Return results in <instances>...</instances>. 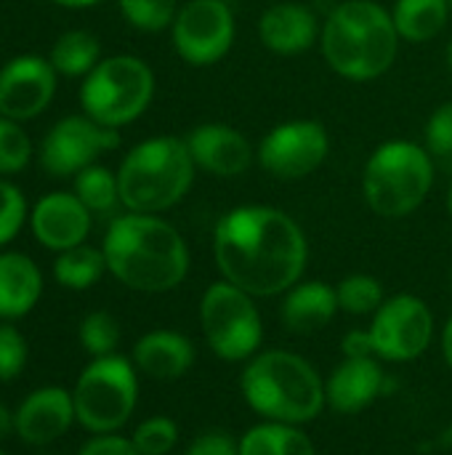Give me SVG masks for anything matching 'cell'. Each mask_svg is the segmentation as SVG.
Here are the masks:
<instances>
[{
    "mask_svg": "<svg viewBox=\"0 0 452 455\" xmlns=\"http://www.w3.org/2000/svg\"><path fill=\"white\" fill-rule=\"evenodd\" d=\"M213 259L221 277L253 299L288 293L301 283L309 243L301 224L272 205L226 211L213 229Z\"/></svg>",
    "mask_w": 452,
    "mask_h": 455,
    "instance_id": "cell-1",
    "label": "cell"
},
{
    "mask_svg": "<svg viewBox=\"0 0 452 455\" xmlns=\"http://www.w3.org/2000/svg\"><path fill=\"white\" fill-rule=\"evenodd\" d=\"M101 251L107 272L139 293H168L189 275V248L181 232L155 213L117 216Z\"/></svg>",
    "mask_w": 452,
    "mask_h": 455,
    "instance_id": "cell-2",
    "label": "cell"
},
{
    "mask_svg": "<svg viewBox=\"0 0 452 455\" xmlns=\"http://www.w3.org/2000/svg\"><path fill=\"white\" fill-rule=\"evenodd\" d=\"M400 51L392 11L376 0H344L322 24V56L328 67L352 83L386 75Z\"/></svg>",
    "mask_w": 452,
    "mask_h": 455,
    "instance_id": "cell-3",
    "label": "cell"
},
{
    "mask_svg": "<svg viewBox=\"0 0 452 455\" xmlns=\"http://www.w3.org/2000/svg\"><path fill=\"white\" fill-rule=\"evenodd\" d=\"M240 392L264 421L304 427L328 405L325 384L314 365L296 352L269 349L248 360L240 376Z\"/></svg>",
    "mask_w": 452,
    "mask_h": 455,
    "instance_id": "cell-4",
    "label": "cell"
},
{
    "mask_svg": "<svg viewBox=\"0 0 452 455\" xmlns=\"http://www.w3.org/2000/svg\"><path fill=\"white\" fill-rule=\"evenodd\" d=\"M194 168L184 139L155 136L136 144L117 171L123 208L157 216L178 205L194 181Z\"/></svg>",
    "mask_w": 452,
    "mask_h": 455,
    "instance_id": "cell-5",
    "label": "cell"
},
{
    "mask_svg": "<svg viewBox=\"0 0 452 455\" xmlns=\"http://www.w3.org/2000/svg\"><path fill=\"white\" fill-rule=\"evenodd\" d=\"M434 184L432 152L416 141L394 139L381 144L365 165L362 195L381 219H405L416 213Z\"/></svg>",
    "mask_w": 452,
    "mask_h": 455,
    "instance_id": "cell-6",
    "label": "cell"
},
{
    "mask_svg": "<svg viewBox=\"0 0 452 455\" xmlns=\"http://www.w3.org/2000/svg\"><path fill=\"white\" fill-rule=\"evenodd\" d=\"M77 424L91 435H117L133 416L139 403V371L133 360L120 355L93 357L75 389Z\"/></svg>",
    "mask_w": 452,
    "mask_h": 455,
    "instance_id": "cell-7",
    "label": "cell"
},
{
    "mask_svg": "<svg viewBox=\"0 0 452 455\" xmlns=\"http://www.w3.org/2000/svg\"><path fill=\"white\" fill-rule=\"evenodd\" d=\"M155 96V75L139 56L101 59L80 88L85 115L107 128H123L141 117Z\"/></svg>",
    "mask_w": 452,
    "mask_h": 455,
    "instance_id": "cell-8",
    "label": "cell"
},
{
    "mask_svg": "<svg viewBox=\"0 0 452 455\" xmlns=\"http://www.w3.org/2000/svg\"><path fill=\"white\" fill-rule=\"evenodd\" d=\"M205 344L224 363H248L264 341V323L256 299L242 288L218 280L205 288L200 301Z\"/></svg>",
    "mask_w": 452,
    "mask_h": 455,
    "instance_id": "cell-9",
    "label": "cell"
},
{
    "mask_svg": "<svg viewBox=\"0 0 452 455\" xmlns=\"http://www.w3.org/2000/svg\"><path fill=\"white\" fill-rule=\"evenodd\" d=\"M368 331L378 360L413 363L429 349L434 339V315L424 299L397 293L381 304Z\"/></svg>",
    "mask_w": 452,
    "mask_h": 455,
    "instance_id": "cell-10",
    "label": "cell"
},
{
    "mask_svg": "<svg viewBox=\"0 0 452 455\" xmlns=\"http://www.w3.org/2000/svg\"><path fill=\"white\" fill-rule=\"evenodd\" d=\"M173 48L192 67L221 61L234 43V13L226 0H189L173 24Z\"/></svg>",
    "mask_w": 452,
    "mask_h": 455,
    "instance_id": "cell-11",
    "label": "cell"
},
{
    "mask_svg": "<svg viewBox=\"0 0 452 455\" xmlns=\"http://www.w3.org/2000/svg\"><path fill=\"white\" fill-rule=\"evenodd\" d=\"M330 152V136L317 120H288L274 125L258 144V163L274 179L296 181L312 176Z\"/></svg>",
    "mask_w": 452,
    "mask_h": 455,
    "instance_id": "cell-12",
    "label": "cell"
},
{
    "mask_svg": "<svg viewBox=\"0 0 452 455\" xmlns=\"http://www.w3.org/2000/svg\"><path fill=\"white\" fill-rule=\"evenodd\" d=\"M117 144V128H107L88 115H69L45 133L40 144V165L51 176H77Z\"/></svg>",
    "mask_w": 452,
    "mask_h": 455,
    "instance_id": "cell-13",
    "label": "cell"
},
{
    "mask_svg": "<svg viewBox=\"0 0 452 455\" xmlns=\"http://www.w3.org/2000/svg\"><path fill=\"white\" fill-rule=\"evenodd\" d=\"M56 93V69L43 56H16L0 69V115L16 123L37 117Z\"/></svg>",
    "mask_w": 452,
    "mask_h": 455,
    "instance_id": "cell-14",
    "label": "cell"
},
{
    "mask_svg": "<svg viewBox=\"0 0 452 455\" xmlns=\"http://www.w3.org/2000/svg\"><path fill=\"white\" fill-rule=\"evenodd\" d=\"M13 416L19 440L32 448H45L56 443L77 421L72 392H67L64 387H40L29 392Z\"/></svg>",
    "mask_w": 452,
    "mask_h": 455,
    "instance_id": "cell-15",
    "label": "cell"
},
{
    "mask_svg": "<svg viewBox=\"0 0 452 455\" xmlns=\"http://www.w3.org/2000/svg\"><path fill=\"white\" fill-rule=\"evenodd\" d=\"M194 165L210 176H242L253 165V144L226 123H202L184 139Z\"/></svg>",
    "mask_w": 452,
    "mask_h": 455,
    "instance_id": "cell-16",
    "label": "cell"
},
{
    "mask_svg": "<svg viewBox=\"0 0 452 455\" xmlns=\"http://www.w3.org/2000/svg\"><path fill=\"white\" fill-rule=\"evenodd\" d=\"M91 211L80 203L75 192H51L35 203L32 235L48 251H69L85 243L91 232Z\"/></svg>",
    "mask_w": 452,
    "mask_h": 455,
    "instance_id": "cell-17",
    "label": "cell"
},
{
    "mask_svg": "<svg viewBox=\"0 0 452 455\" xmlns=\"http://www.w3.org/2000/svg\"><path fill=\"white\" fill-rule=\"evenodd\" d=\"M386 387L378 357H344L325 381L328 408L341 416H357L370 408Z\"/></svg>",
    "mask_w": 452,
    "mask_h": 455,
    "instance_id": "cell-18",
    "label": "cell"
},
{
    "mask_svg": "<svg viewBox=\"0 0 452 455\" xmlns=\"http://www.w3.org/2000/svg\"><path fill=\"white\" fill-rule=\"evenodd\" d=\"M258 37L266 51L277 56H296L317 43L320 21L301 3H274L261 13Z\"/></svg>",
    "mask_w": 452,
    "mask_h": 455,
    "instance_id": "cell-19",
    "label": "cell"
},
{
    "mask_svg": "<svg viewBox=\"0 0 452 455\" xmlns=\"http://www.w3.org/2000/svg\"><path fill=\"white\" fill-rule=\"evenodd\" d=\"M131 360L155 381H176L194 365V344L176 331H149L133 344Z\"/></svg>",
    "mask_w": 452,
    "mask_h": 455,
    "instance_id": "cell-20",
    "label": "cell"
},
{
    "mask_svg": "<svg viewBox=\"0 0 452 455\" xmlns=\"http://www.w3.org/2000/svg\"><path fill=\"white\" fill-rule=\"evenodd\" d=\"M341 312L336 285L320 280L296 283L282 299V325L296 336H312L333 323Z\"/></svg>",
    "mask_w": 452,
    "mask_h": 455,
    "instance_id": "cell-21",
    "label": "cell"
},
{
    "mask_svg": "<svg viewBox=\"0 0 452 455\" xmlns=\"http://www.w3.org/2000/svg\"><path fill=\"white\" fill-rule=\"evenodd\" d=\"M43 293V275L24 253H0V320L27 317Z\"/></svg>",
    "mask_w": 452,
    "mask_h": 455,
    "instance_id": "cell-22",
    "label": "cell"
},
{
    "mask_svg": "<svg viewBox=\"0 0 452 455\" xmlns=\"http://www.w3.org/2000/svg\"><path fill=\"white\" fill-rule=\"evenodd\" d=\"M240 455H317L309 435L296 424L261 421L240 440Z\"/></svg>",
    "mask_w": 452,
    "mask_h": 455,
    "instance_id": "cell-23",
    "label": "cell"
},
{
    "mask_svg": "<svg viewBox=\"0 0 452 455\" xmlns=\"http://www.w3.org/2000/svg\"><path fill=\"white\" fill-rule=\"evenodd\" d=\"M450 0H397L392 8L400 40L426 43L437 37L450 19Z\"/></svg>",
    "mask_w": 452,
    "mask_h": 455,
    "instance_id": "cell-24",
    "label": "cell"
},
{
    "mask_svg": "<svg viewBox=\"0 0 452 455\" xmlns=\"http://www.w3.org/2000/svg\"><path fill=\"white\" fill-rule=\"evenodd\" d=\"M99 56H101V43L96 35L85 29H69L51 48L48 61L53 64L56 72L67 77H80V75H88L101 61Z\"/></svg>",
    "mask_w": 452,
    "mask_h": 455,
    "instance_id": "cell-25",
    "label": "cell"
},
{
    "mask_svg": "<svg viewBox=\"0 0 452 455\" xmlns=\"http://www.w3.org/2000/svg\"><path fill=\"white\" fill-rule=\"evenodd\" d=\"M107 272V259L101 248H91V245H77L69 251H61L53 261V277L59 285L69 288V291H85L91 285H96L101 280V275Z\"/></svg>",
    "mask_w": 452,
    "mask_h": 455,
    "instance_id": "cell-26",
    "label": "cell"
},
{
    "mask_svg": "<svg viewBox=\"0 0 452 455\" xmlns=\"http://www.w3.org/2000/svg\"><path fill=\"white\" fill-rule=\"evenodd\" d=\"M75 195L91 213H112L117 205H123L117 173L96 163L75 176Z\"/></svg>",
    "mask_w": 452,
    "mask_h": 455,
    "instance_id": "cell-27",
    "label": "cell"
},
{
    "mask_svg": "<svg viewBox=\"0 0 452 455\" xmlns=\"http://www.w3.org/2000/svg\"><path fill=\"white\" fill-rule=\"evenodd\" d=\"M336 296H338V307L346 315L354 317H365V315H376L381 309V304L386 301L384 296V285L373 277V275H349L336 285Z\"/></svg>",
    "mask_w": 452,
    "mask_h": 455,
    "instance_id": "cell-28",
    "label": "cell"
},
{
    "mask_svg": "<svg viewBox=\"0 0 452 455\" xmlns=\"http://www.w3.org/2000/svg\"><path fill=\"white\" fill-rule=\"evenodd\" d=\"M77 336H80L83 349L91 357L117 355V347H120V323L109 312L96 309V312H91V315L83 317Z\"/></svg>",
    "mask_w": 452,
    "mask_h": 455,
    "instance_id": "cell-29",
    "label": "cell"
},
{
    "mask_svg": "<svg viewBox=\"0 0 452 455\" xmlns=\"http://www.w3.org/2000/svg\"><path fill=\"white\" fill-rule=\"evenodd\" d=\"M125 21L141 32H160L173 24L178 13L176 0H117Z\"/></svg>",
    "mask_w": 452,
    "mask_h": 455,
    "instance_id": "cell-30",
    "label": "cell"
},
{
    "mask_svg": "<svg viewBox=\"0 0 452 455\" xmlns=\"http://www.w3.org/2000/svg\"><path fill=\"white\" fill-rule=\"evenodd\" d=\"M32 160V141L21 125L0 115V176L21 173Z\"/></svg>",
    "mask_w": 452,
    "mask_h": 455,
    "instance_id": "cell-31",
    "label": "cell"
},
{
    "mask_svg": "<svg viewBox=\"0 0 452 455\" xmlns=\"http://www.w3.org/2000/svg\"><path fill=\"white\" fill-rule=\"evenodd\" d=\"M131 443L139 455H168L178 443V427L168 416H152L133 429Z\"/></svg>",
    "mask_w": 452,
    "mask_h": 455,
    "instance_id": "cell-32",
    "label": "cell"
},
{
    "mask_svg": "<svg viewBox=\"0 0 452 455\" xmlns=\"http://www.w3.org/2000/svg\"><path fill=\"white\" fill-rule=\"evenodd\" d=\"M24 368H27V341L13 325L3 323L0 325V384L16 381Z\"/></svg>",
    "mask_w": 452,
    "mask_h": 455,
    "instance_id": "cell-33",
    "label": "cell"
},
{
    "mask_svg": "<svg viewBox=\"0 0 452 455\" xmlns=\"http://www.w3.org/2000/svg\"><path fill=\"white\" fill-rule=\"evenodd\" d=\"M27 219V200L19 187L0 179V245L11 243Z\"/></svg>",
    "mask_w": 452,
    "mask_h": 455,
    "instance_id": "cell-34",
    "label": "cell"
},
{
    "mask_svg": "<svg viewBox=\"0 0 452 455\" xmlns=\"http://www.w3.org/2000/svg\"><path fill=\"white\" fill-rule=\"evenodd\" d=\"M426 149L440 157L452 155V101L440 104L426 123Z\"/></svg>",
    "mask_w": 452,
    "mask_h": 455,
    "instance_id": "cell-35",
    "label": "cell"
},
{
    "mask_svg": "<svg viewBox=\"0 0 452 455\" xmlns=\"http://www.w3.org/2000/svg\"><path fill=\"white\" fill-rule=\"evenodd\" d=\"M184 455H240V443L226 432H205L200 435Z\"/></svg>",
    "mask_w": 452,
    "mask_h": 455,
    "instance_id": "cell-36",
    "label": "cell"
},
{
    "mask_svg": "<svg viewBox=\"0 0 452 455\" xmlns=\"http://www.w3.org/2000/svg\"><path fill=\"white\" fill-rule=\"evenodd\" d=\"M77 455H139L131 437L120 435H93Z\"/></svg>",
    "mask_w": 452,
    "mask_h": 455,
    "instance_id": "cell-37",
    "label": "cell"
},
{
    "mask_svg": "<svg viewBox=\"0 0 452 455\" xmlns=\"http://www.w3.org/2000/svg\"><path fill=\"white\" fill-rule=\"evenodd\" d=\"M341 352H344V357H376L370 331H362V328L349 331L341 341Z\"/></svg>",
    "mask_w": 452,
    "mask_h": 455,
    "instance_id": "cell-38",
    "label": "cell"
},
{
    "mask_svg": "<svg viewBox=\"0 0 452 455\" xmlns=\"http://www.w3.org/2000/svg\"><path fill=\"white\" fill-rule=\"evenodd\" d=\"M11 432H16V416L0 403V443H3Z\"/></svg>",
    "mask_w": 452,
    "mask_h": 455,
    "instance_id": "cell-39",
    "label": "cell"
},
{
    "mask_svg": "<svg viewBox=\"0 0 452 455\" xmlns=\"http://www.w3.org/2000/svg\"><path fill=\"white\" fill-rule=\"evenodd\" d=\"M442 355H445V363L450 365L452 371V315L450 320L445 323V328H442Z\"/></svg>",
    "mask_w": 452,
    "mask_h": 455,
    "instance_id": "cell-40",
    "label": "cell"
},
{
    "mask_svg": "<svg viewBox=\"0 0 452 455\" xmlns=\"http://www.w3.org/2000/svg\"><path fill=\"white\" fill-rule=\"evenodd\" d=\"M56 5H64V8H88V5H96L101 0H51Z\"/></svg>",
    "mask_w": 452,
    "mask_h": 455,
    "instance_id": "cell-41",
    "label": "cell"
},
{
    "mask_svg": "<svg viewBox=\"0 0 452 455\" xmlns=\"http://www.w3.org/2000/svg\"><path fill=\"white\" fill-rule=\"evenodd\" d=\"M442 443H445L448 448H452V427L445 432V435H442Z\"/></svg>",
    "mask_w": 452,
    "mask_h": 455,
    "instance_id": "cell-42",
    "label": "cell"
},
{
    "mask_svg": "<svg viewBox=\"0 0 452 455\" xmlns=\"http://www.w3.org/2000/svg\"><path fill=\"white\" fill-rule=\"evenodd\" d=\"M448 211H450V216H452V184H450V192H448Z\"/></svg>",
    "mask_w": 452,
    "mask_h": 455,
    "instance_id": "cell-43",
    "label": "cell"
},
{
    "mask_svg": "<svg viewBox=\"0 0 452 455\" xmlns=\"http://www.w3.org/2000/svg\"><path fill=\"white\" fill-rule=\"evenodd\" d=\"M448 64H450V69H452V40H450V48H448Z\"/></svg>",
    "mask_w": 452,
    "mask_h": 455,
    "instance_id": "cell-44",
    "label": "cell"
},
{
    "mask_svg": "<svg viewBox=\"0 0 452 455\" xmlns=\"http://www.w3.org/2000/svg\"><path fill=\"white\" fill-rule=\"evenodd\" d=\"M0 455H5V453H3V451H0Z\"/></svg>",
    "mask_w": 452,
    "mask_h": 455,
    "instance_id": "cell-45",
    "label": "cell"
},
{
    "mask_svg": "<svg viewBox=\"0 0 452 455\" xmlns=\"http://www.w3.org/2000/svg\"><path fill=\"white\" fill-rule=\"evenodd\" d=\"M450 5H452V0H450Z\"/></svg>",
    "mask_w": 452,
    "mask_h": 455,
    "instance_id": "cell-46",
    "label": "cell"
}]
</instances>
